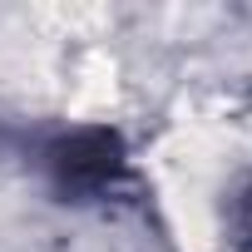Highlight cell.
I'll list each match as a JSON object with an SVG mask.
<instances>
[{
  "instance_id": "1",
  "label": "cell",
  "mask_w": 252,
  "mask_h": 252,
  "mask_svg": "<svg viewBox=\"0 0 252 252\" xmlns=\"http://www.w3.org/2000/svg\"><path fill=\"white\" fill-rule=\"evenodd\" d=\"M55 168H60V173H64V183H74V188L104 183V178L114 173V144H109L104 134H84V139H74V144H64V149H60Z\"/></svg>"
}]
</instances>
